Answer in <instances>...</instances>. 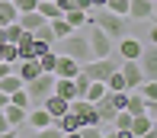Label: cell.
I'll return each mask as SVG.
<instances>
[{
  "label": "cell",
  "mask_w": 157,
  "mask_h": 138,
  "mask_svg": "<svg viewBox=\"0 0 157 138\" xmlns=\"http://www.w3.org/2000/svg\"><path fill=\"white\" fill-rule=\"evenodd\" d=\"M125 109L132 112V116H135V112H147V100L141 97L138 90H128V103H125Z\"/></svg>",
  "instance_id": "7402d4cb"
},
{
  "label": "cell",
  "mask_w": 157,
  "mask_h": 138,
  "mask_svg": "<svg viewBox=\"0 0 157 138\" xmlns=\"http://www.w3.org/2000/svg\"><path fill=\"white\" fill-rule=\"evenodd\" d=\"M119 71H122V77H125V87H128V90H138L141 81H144V71H141L138 58H125V61L119 64Z\"/></svg>",
  "instance_id": "8992f818"
},
{
  "label": "cell",
  "mask_w": 157,
  "mask_h": 138,
  "mask_svg": "<svg viewBox=\"0 0 157 138\" xmlns=\"http://www.w3.org/2000/svg\"><path fill=\"white\" fill-rule=\"evenodd\" d=\"M26 112H29V109H23V106H16V103H6L3 106V116H6V122H10L13 128H19L26 122Z\"/></svg>",
  "instance_id": "ac0fdd59"
},
{
  "label": "cell",
  "mask_w": 157,
  "mask_h": 138,
  "mask_svg": "<svg viewBox=\"0 0 157 138\" xmlns=\"http://www.w3.org/2000/svg\"><path fill=\"white\" fill-rule=\"evenodd\" d=\"M90 3H93V10H96V6H106V0H90Z\"/></svg>",
  "instance_id": "e575fe53"
},
{
  "label": "cell",
  "mask_w": 157,
  "mask_h": 138,
  "mask_svg": "<svg viewBox=\"0 0 157 138\" xmlns=\"http://www.w3.org/2000/svg\"><path fill=\"white\" fill-rule=\"evenodd\" d=\"M103 93H106V84H103V81H90V87L83 90V100H90V103H96V100L103 97Z\"/></svg>",
  "instance_id": "d4e9b609"
},
{
  "label": "cell",
  "mask_w": 157,
  "mask_h": 138,
  "mask_svg": "<svg viewBox=\"0 0 157 138\" xmlns=\"http://www.w3.org/2000/svg\"><path fill=\"white\" fill-rule=\"evenodd\" d=\"M147 112H151V119H154V125H157V100H151V103H147Z\"/></svg>",
  "instance_id": "4dcf8cb0"
},
{
  "label": "cell",
  "mask_w": 157,
  "mask_h": 138,
  "mask_svg": "<svg viewBox=\"0 0 157 138\" xmlns=\"http://www.w3.org/2000/svg\"><path fill=\"white\" fill-rule=\"evenodd\" d=\"M10 103H16V106H23V109H29V106H32V100H29V93H26V84L19 87V90H13V93H10Z\"/></svg>",
  "instance_id": "4316f807"
},
{
  "label": "cell",
  "mask_w": 157,
  "mask_h": 138,
  "mask_svg": "<svg viewBox=\"0 0 157 138\" xmlns=\"http://www.w3.org/2000/svg\"><path fill=\"white\" fill-rule=\"evenodd\" d=\"M132 138H144V135H151L154 132V119H151V112H135L132 116Z\"/></svg>",
  "instance_id": "ba28073f"
},
{
  "label": "cell",
  "mask_w": 157,
  "mask_h": 138,
  "mask_svg": "<svg viewBox=\"0 0 157 138\" xmlns=\"http://www.w3.org/2000/svg\"><path fill=\"white\" fill-rule=\"evenodd\" d=\"M35 61H39V68H42V71H52V74H55V64H58V52H55V48H48V52H42L39 58H35Z\"/></svg>",
  "instance_id": "cb8c5ba5"
},
{
  "label": "cell",
  "mask_w": 157,
  "mask_h": 138,
  "mask_svg": "<svg viewBox=\"0 0 157 138\" xmlns=\"http://www.w3.org/2000/svg\"><path fill=\"white\" fill-rule=\"evenodd\" d=\"M138 64H141V71H144V77H154L157 81V45H144L141 48Z\"/></svg>",
  "instance_id": "52a82bcc"
},
{
  "label": "cell",
  "mask_w": 157,
  "mask_h": 138,
  "mask_svg": "<svg viewBox=\"0 0 157 138\" xmlns=\"http://www.w3.org/2000/svg\"><path fill=\"white\" fill-rule=\"evenodd\" d=\"M116 68H119V61H109V58H90L87 64H80V71L90 77V81H103V84H106V77H109Z\"/></svg>",
  "instance_id": "277c9868"
},
{
  "label": "cell",
  "mask_w": 157,
  "mask_h": 138,
  "mask_svg": "<svg viewBox=\"0 0 157 138\" xmlns=\"http://www.w3.org/2000/svg\"><path fill=\"white\" fill-rule=\"evenodd\" d=\"M48 26H52V32H55V39H58V42L64 39V35H71V32H74V26H71L64 16H58V19H48Z\"/></svg>",
  "instance_id": "603a6c76"
},
{
  "label": "cell",
  "mask_w": 157,
  "mask_h": 138,
  "mask_svg": "<svg viewBox=\"0 0 157 138\" xmlns=\"http://www.w3.org/2000/svg\"><path fill=\"white\" fill-rule=\"evenodd\" d=\"M42 106H45V109L52 112V119H58V116H64V112L71 109V103H67L64 97H58V93H48V97L42 100Z\"/></svg>",
  "instance_id": "8fae6325"
},
{
  "label": "cell",
  "mask_w": 157,
  "mask_h": 138,
  "mask_svg": "<svg viewBox=\"0 0 157 138\" xmlns=\"http://www.w3.org/2000/svg\"><path fill=\"white\" fill-rule=\"evenodd\" d=\"M151 3L154 0H128V16L138 19V23H147L151 19Z\"/></svg>",
  "instance_id": "4fadbf2b"
},
{
  "label": "cell",
  "mask_w": 157,
  "mask_h": 138,
  "mask_svg": "<svg viewBox=\"0 0 157 138\" xmlns=\"http://www.w3.org/2000/svg\"><path fill=\"white\" fill-rule=\"evenodd\" d=\"M106 90H128V87H125V77H122V71H119V68L106 77Z\"/></svg>",
  "instance_id": "484cf974"
},
{
  "label": "cell",
  "mask_w": 157,
  "mask_h": 138,
  "mask_svg": "<svg viewBox=\"0 0 157 138\" xmlns=\"http://www.w3.org/2000/svg\"><path fill=\"white\" fill-rule=\"evenodd\" d=\"M112 125H116V135H132L128 128H132V112L128 109H119L112 116Z\"/></svg>",
  "instance_id": "d6986e66"
},
{
  "label": "cell",
  "mask_w": 157,
  "mask_h": 138,
  "mask_svg": "<svg viewBox=\"0 0 157 138\" xmlns=\"http://www.w3.org/2000/svg\"><path fill=\"white\" fill-rule=\"evenodd\" d=\"M6 103H10V97H6V93H3V90H0V109H3V106H6Z\"/></svg>",
  "instance_id": "1f68e13d"
},
{
  "label": "cell",
  "mask_w": 157,
  "mask_h": 138,
  "mask_svg": "<svg viewBox=\"0 0 157 138\" xmlns=\"http://www.w3.org/2000/svg\"><path fill=\"white\" fill-rule=\"evenodd\" d=\"M35 10H39L45 19H58V16H64V10L58 6V0H39V6H35Z\"/></svg>",
  "instance_id": "44dd1931"
},
{
  "label": "cell",
  "mask_w": 157,
  "mask_h": 138,
  "mask_svg": "<svg viewBox=\"0 0 157 138\" xmlns=\"http://www.w3.org/2000/svg\"><path fill=\"white\" fill-rule=\"evenodd\" d=\"M13 3H16L19 13H26V10H35V6H39V0H13Z\"/></svg>",
  "instance_id": "f546056e"
},
{
  "label": "cell",
  "mask_w": 157,
  "mask_h": 138,
  "mask_svg": "<svg viewBox=\"0 0 157 138\" xmlns=\"http://www.w3.org/2000/svg\"><path fill=\"white\" fill-rule=\"evenodd\" d=\"M55 125H58L61 135H74V132H80V119H77L71 109L64 112V116H58V119H55Z\"/></svg>",
  "instance_id": "9a60e30c"
},
{
  "label": "cell",
  "mask_w": 157,
  "mask_h": 138,
  "mask_svg": "<svg viewBox=\"0 0 157 138\" xmlns=\"http://www.w3.org/2000/svg\"><path fill=\"white\" fill-rule=\"evenodd\" d=\"M42 23H48V19L42 16L39 10H26V13H19V26H23L26 32H35V29H39Z\"/></svg>",
  "instance_id": "2e32d148"
},
{
  "label": "cell",
  "mask_w": 157,
  "mask_h": 138,
  "mask_svg": "<svg viewBox=\"0 0 157 138\" xmlns=\"http://www.w3.org/2000/svg\"><path fill=\"white\" fill-rule=\"evenodd\" d=\"M64 19H67L74 29H80V26H90V23H93V16H90L87 10H80V6H67V10H64Z\"/></svg>",
  "instance_id": "5bb4252c"
},
{
  "label": "cell",
  "mask_w": 157,
  "mask_h": 138,
  "mask_svg": "<svg viewBox=\"0 0 157 138\" xmlns=\"http://www.w3.org/2000/svg\"><path fill=\"white\" fill-rule=\"evenodd\" d=\"M26 122H29L32 128H45V125H52L55 119H52V112H48L45 106H35V109L29 106V112H26Z\"/></svg>",
  "instance_id": "7c38bea8"
},
{
  "label": "cell",
  "mask_w": 157,
  "mask_h": 138,
  "mask_svg": "<svg viewBox=\"0 0 157 138\" xmlns=\"http://www.w3.org/2000/svg\"><path fill=\"white\" fill-rule=\"evenodd\" d=\"M151 19H154V23H157V0H154V3H151Z\"/></svg>",
  "instance_id": "836d02e7"
},
{
  "label": "cell",
  "mask_w": 157,
  "mask_h": 138,
  "mask_svg": "<svg viewBox=\"0 0 157 138\" xmlns=\"http://www.w3.org/2000/svg\"><path fill=\"white\" fill-rule=\"evenodd\" d=\"M55 93L58 97H64L71 103V100L77 97V87H74V77H55Z\"/></svg>",
  "instance_id": "e0dca14e"
},
{
  "label": "cell",
  "mask_w": 157,
  "mask_h": 138,
  "mask_svg": "<svg viewBox=\"0 0 157 138\" xmlns=\"http://www.w3.org/2000/svg\"><path fill=\"white\" fill-rule=\"evenodd\" d=\"M151 45H157V23H154V29H151Z\"/></svg>",
  "instance_id": "d6a6232c"
},
{
  "label": "cell",
  "mask_w": 157,
  "mask_h": 138,
  "mask_svg": "<svg viewBox=\"0 0 157 138\" xmlns=\"http://www.w3.org/2000/svg\"><path fill=\"white\" fill-rule=\"evenodd\" d=\"M141 48H144V45H141L135 35H128V32L119 39V58H122V61H125V58H138V55H141Z\"/></svg>",
  "instance_id": "30bf717a"
},
{
  "label": "cell",
  "mask_w": 157,
  "mask_h": 138,
  "mask_svg": "<svg viewBox=\"0 0 157 138\" xmlns=\"http://www.w3.org/2000/svg\"><path fill=\"white\" fill-rule=\"evenodd\" d=\"M87 39H90V48H93V58H109L112 55V39L99 26L90 23V35H87Z\"/></svg>",
  "instance_id": "5b68a950"
},
{
  "label": "cell",
  "mask_w": 157,
  "mask_h": 138,
  "mask_svg": "<svg viewBox=\"0 0 157 138\" xmlns=\"http://www.w3.org/2000/svg\"><path fill=\"white\" fill-rule=\"evenodd\" d=\"M16 19H19L16 3H13V0H0V26H6V23H16Z\"/></svg>",
  "instance_id": "ffe728a7"
},
{
  "label": "cell",
  "mask_w": 157,
  "mask_h": 138,
  "mask_svg": "<svg viewBox=\"0 0 157 138\" xmlns=\"http://www.w3.org/2000/svg\"><path fill=\"white\" fill-rule=\"evenodd\" d=\"M26 93H29L32 106H42V100H45L48 93H55V74H52V71L35 74L32 81H26Z\"/></svg>",
  "instance_id": "3957f363"
},
{
  "label": "cell",
  "mask_w": 157,
  "mask_h": 138,
  "mask_svg": "<svg viewBox=\"0 0 157 138\" xmlns=\"http://www.w3.org/2000/svg\"><path fill=\"white\" fill-rule=\"evenodd\" d=\"M61 42H64V48H61V52H64V55H71L74 61L87 64L90 58H93V48H90V39H87L83 32H77V29H74L71 35H64Z\"/></svg>",
  "instance_id": "7a4b0ae2"
},
{
  "label": "cell",
  "mask_w": 157,
  "mask_h": 138,
  "mask_svg": "<svg viewBox=\"0 0 157 138\" xmlns=\"http://www.w3.org/2000/svg\"><path fill=\"white\" fill-rule=\"evenodd\" d=\"M13 132H16V128H13L10 122H6V116H3V109H0V138H10Z\"/></svg>",
  "instance_id": "f1b7e54d"
},
{
  "label": "cell",
  "mask_w": 157,
  "mask_h": 138,
  "mask_svg": "<svg viewBox=\"0 0 157 138\" xmlns=\"http://www.w3.org/2000/svg\"><path fill=\"white\" fill-rule=\"evenodd\" d=\"M90 16H93V26H99V29H103V32L112 39V42L125 35V16H119V13L106 10V6H96V13L90 10Z\"/></svg>",
  "instance_id": "6da1fadb"
},
{
  "label": "cell",
  "mask_w": 157,
  "mask_h": 138,
  "mask_svg": "<svg viewBox=\"0 0 157 138\" xmlns=\"http://www.w3.org/2000/svg\"><path fill=\"white\" fill-rule=\"evenodd\" d=\"M106 10L119 13V16H128V0H106Z\"/></svg>",
  "instance_id": "83f0119b"
},
{
  "label": "cell",
  "mask_w": 157,
  "mask_h": 138,
  "mask_svg": "<svg viewBox=\"0 0 157 138\" xmlns=\"http://www.w3.org/2000/svg\"><path fill=\"white\" fill-rule=\"evenodd\" d=\"M77 71H80V61H74L71 55H58V64H55V77H77Z\"/></svg>",
  "instance_id": "9c48e42d"
}]
</instances>
